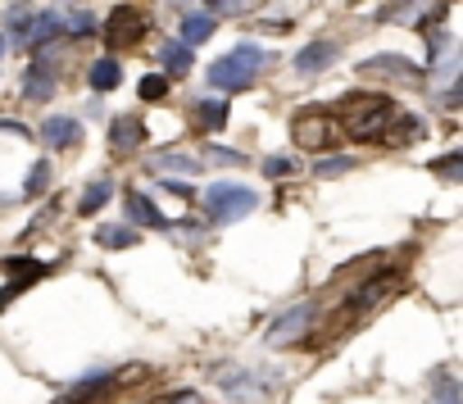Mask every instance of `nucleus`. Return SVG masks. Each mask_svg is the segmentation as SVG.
<instances>
[{
	"label": "nucleus",
	"instance_id": "f257e3e1",
	"mask_svg": "<svg viewBox=\"0 0 463 404\" xmlns=\"http://www.w3.org/2000/svg\"><path fill=\"white\" fill-rule=\"evenodd\" d=\"M255 210H260V195H255L250 186H241V182H213V186L204 191V219H209L213 228L241 223V219L255 214Z\"/></svg>",
	"mask_w": 463,
	"mask_h": 404
},
{
	"label": "nucleus",
	"instance_id": "f03ea898",
	"mask_svg": "<svg viewBox=\"0 0 463 404\" xmlns=\"http://www.w3.org/2000/svg\"><path fill=\"white\" fill-rule=\"evenodd\" d=\"M264 60H269V55H264L260 46H237L232 55H222V60L209 64V87H213V91H246V87L260 78Z\"/></svg>",
	"mask_w": 463,
	"mask_h": 404
},
{
	"label": "nucleus",
	"instance_id": "7ed1b4c3",
	"mask_svg": "<svg viewBox=\"0 0 463 404\" xmlns=\"http://www.w3.org/2000/svg\"><path fill=\"white\" fill-rule=\"evenodd\" d=\"M341 109H345V132L364 136V141L382 136L391 127V118H395V105L386 96H345Z\"/></svg>",
	"mask_w": 463,
	"mask_h": 404
},
{
	"label": "nucleus",
	"instance_id": "20e7f679",
	"mask_svg": "<svg viewBox=\"0 0 463 404\" xmlns=\"http://www.w3.org/2000/svg\"><path fill=\"white\" fill-rule=\"evenodd\" d=\"M291 136H296L300 146H309V150H327V146L341 136V127H336V118H332V114L305 109V114H296V123H291Z\"/></svg>",
	"mask_w": 463,
	"mask_h": 404
},
{
	"label": "nucleus",
	"instance_id": "39448f33",
	"mask_svg": "<svg viewBox=\"0 0 463 404\" xmlns=\"http://www.w3.org/2000/svg\"><path fill=\"white\" fill-rule=\"evenodd\" d=\"M209 377H213L232 399H255V395H260V377H255L250 368H241V363H218Z\"/></svg>",
	"mask_w": 463,
	"mask_h": 404
},
{
	"label": "nucleus",
	"instance_id": "423d86ee",
	"mask_svg": "<svg viewBox=\"0 0 463 404\" xmlns=\"http://www.w3.org/2000/svg\"><path fill=\"white\" fill-rule=\"evenodd\" d=\"M309 323H314V305H296V309L278 314V323L269 327V345H291V341H300V336L309 332Z\"/></svg>",
	"mask_w": 463,
	"mask_h": 404
},
{
	"label": "nucleus",
	"instance_id": "0eeeda50",
	"mask_svg": "<svg viewBox=\"0 0 463 404\" xmlns=\"http://www.w3.org/2000/svg\"><path fill=\"white\" fill-rule=\"evenodd\" d=\"M141 33H146V19L137 10H128V5L105 19V42L109 46H132V42H141Z\"/></svg>",
	"mask_w": 463,
	"mask_h": 404
},
{
	"label": "nucleus",
	"instance_id": "6e6552de",
	"mask_svg": "<svg viewBox=\"0 0 463 404\" xmlns=\"http://www.w3.org/2000/svg\"><path fill=\"white\" fill-rule=\"evenodd\" d=\"M332 60H336V42H309L300 55H296V73L300 78H314V73H327L332 69Z\"/></svg>",
	"mask_w": 463,
	"mask_h": 404
},
{
	"label": "nucleus",
	"instance_id": "1a4fd4ad",
	"mask_svg": "<svg viewBox=\"0 0 463 404\" xmlns=\"http://www.w3.org/2000/svg\"><path fill=\"white\" fill-rule=\"evenodd\" d=\"M42 141H46L51 150H73V146L82 141V127H78V118L55 114V118H46V123H42Z\"/></svg>",
	"mask_w": 463,
	"mask_h": 404
},
{
	"label": "nucleus",
	"instance_id": "9d476101",
	"mask_svg": "<svg viewBox=\"0 0 463 404\" xmlns=\"http://www.w3.org/2000/svg\"><path fill=\"white\" fill-rule=\"evenodd\" d=\"M128 219L137 223V228H150V232H168V219L150 205V195H141V191H128Z\"/></svg>",
	"mask_w": 463,
	"mask_h": 404
},
{
	"label": "nucleus",
	"instance_id": "9b49d317",
	"mask_svg": "<svg viewBox=\"0 0 463 404\" xmlns=\"http://www.w3.org/2000/svg\"><path fill=\"white\" fill-rule=\"evenodd\" d=\"M141 141H146V127H141V118H137V114H123V118H114V127H109V146H114L118 155L137 150Z\"/></svg>",
	"mask_w": 463,
	"mask_h": 404
},
{
	"label": "nucleus",
	"instance_id": "f8f14e48",
	"mask_svg": "<svg viewBox=\"0 0 463 404\" xmlns=\"http://www.w3.org/2000/svg\"><path fill=\"white\" fill-rule=\"evenodd\" d=\"M24 96L28 100H51L55 96V73H51V64H28V73H24Z\"/></svg>",
	"mask_w": 463,
	"mask_h": 404
},
{
	"label": "nucleus",
	"instance_id": "ddd939ff",
	"mask_svg": "<svg viewBox=\"0 0 463 404\" xmlns=\"http://www.w3.org/2000/svg\"><path fill=\"white\" fill-rule=\"evenodd\" d=\"M150 168H155V173L195 177V173H200V159H195V155H182V150H164V155H155V159H150Z\"/></svg>",
	"mask_w": 463,
	"mask_h": 404
},
{
	"label": "nucleus",
	"instance_id": "4468645a",
	"mask_svg": "<svg viewBox=\"0 0 463 404\" xmlns=\"http://www.w3.org/2000/svg\"><path fill=\"white\" fill-rule=\"evenodd\" d=\"M109 195H114V177H96L87 191H82V200H78V214H100L105 205H109Z\"/></svg>",
	"mask_w": 463,
	"mask_h": 404
},
{
	"label": "nucleus",
	"instance_id": "2eb2a0df",
	"mask_svg": "<svg viewBox=\"0 0 463 404\" xmlns=\"http://www.w3.org/2000/svg\"><path fill=\"white\" fill-rule=\"evenodd\" d=\"M364 73H382V78H404V82H413L418 78V69H409V60H400V55H377V60H368V64H359Z\"/></svg>",
	"mask_w": 463,
	"mask_h": 404
},
{
	"label": "nucleus",
	"instance_id": "dca6fc26",
	"mask_svg": "<svg viewBox=\"0 0 463 404\" xmlns=\"http://www.w3.org/2000/svg\"><path fill=\"white\" fill-rule=\"evenodd\" d=\"M96 246H105V250H128V246H137V232L123 228V223H100V228H96Z\"/></svg>",
	"mask_w": 463,
	"mask_h": 404
},
{
	"label": "nucleus",
	"instance_id": "f3484780",
	"mask_svg": "<svg viewBox=\"0 0 463 404\" xmlns=\"http://www.w3.org/2000/svg\"><path fill=\"white\" fill-rule=\"evenodd\" d=\"M28 23H33V28H24V42H28L33 51H37V46H46V37H55V33H60V19H55V14H33Z\"/></svg>",
	"mask_w": 463,
	"mask_h": 404
},
{
	"label": "nucleus",
	"instance_id": "a211bd4d",
	"mask_svg": "<svg viewBox=\"0 0 463 404\" xmlns=\"http://www.w3.org/2000/svg\"><path fill=\"white\" fill-rule=\"evenodd\" d=\"M213 37V14H186L182 19V42L195 46V42H209Z\"/></svg>",
	"mask_w": 463,
	"mask_h": 404
},
{
	"label": "nucleus",
	"instance_id": "6ab92c4d",
	"mask_svg": "<svg viewBox=\"0 0 463 404\" xmlns=\"http://www.w3.org/2000/svg\"><path fill=\"white\" fill-rule=\"evenodd\" d=\"M118 82H123L118 60H96V64H91V87H96V91H114Z\"/></svg>",
	"mask_w": 463,
	"mask_h": 404
},
{
	"label": "nucleus",
	"instance_id": "aec40b11",
	"mask_svg": "<svg viewBox=\"0 0 463 404\" xmlns=\"http://www.w3.org/2000/svg\"><path fill=\"white\" fill-rule=\"evenodd\" d=\"M391 282H395V273H377V277H373V282H368V287H364L354 300H350V314H364V309H368V305H373L382 291H391Z\"/></svg>",
	"mask_w": 463,
	"mask_h": 404
},
{
	"label": "nucleus",
	"instance_id": "412c9836",
	"mask_svg": "<svg viewBox=\"0 0 463 404\" xmlns=\"http://www.w3.org/2000/svg\"><path fill=\"white\" fill-rule=\"evenodd\" d=\"M105 386H109V372H96V377H87L82 386H73V395H64V399H55V404H87V399L105 395Z\"/></svg>",
	"mask_w": 463,
	"mask_h": 404
},
{
	"label": "nucleus",
	"instance_id": "4be33fe9",
	"mask_svg": "<svg viewBox=\"0 0 463 404\" xmlns=\"http://www.w3.org/2000/svg\"><path fill=\"white\" fill-rule=\"evenodd\" d=\"M159 64H164V73H173V78H182L186 69H191V51H186V42H168L164 46V55H159Z\"/></svg>",
	"mask_w": 463,
	"mask_h": 404
},
{
	"label": "nucleus",
	"instance_id": "5701e85b",
	"mask_svg": "<svg viewBox=\"0 0 463 404\" xmlns=\"http://www.w3.org/2000/svg\"><path fill=\"white\" fill-rule=\"evenodd\" d=\"M200 123L218 132V127L227 123V105H222V100H200Z\"/></svg>",
	"mask_w": 463,
	"mask_h": 404
},
{
	"label": "nucleus",
	"instance_id": "b1692460",
	"mask_svg": "<svg viewBox=\"0 0 463 404\" xmlns=\"http://www.w3.org/2000/svg\"><path fill=\"white\" fill-rule=\"evenodd\" d=\"M51 186V164L42 159V164H33V173H28V182H24V195H42Z\"/></svg>",
	"mask_w": 463,
	"mask_h": 404
},
{
	"label": "nucleus",
	"instance_id": "393cba45",
	"mask_svg": "<svg viewBox=\"0 0 463 404\" xmlns=\"http://www.w3.org/2000/svg\"><path fill=\"white\" fill-rule=\"evenodd\" d=\"M255 0H204V14H246Z\"/></svg>",
	"mask_w": 463,
	"mask_h": 404
},
{
	"label": "nucleus",
	"instance_id": "a878e982",
	"mask_svg": "<svg viewBox=\"0 0 463 404\" xmlns=\"http://www.w3.org/2000/svg\"><path fill=\"white\" fill-rule=\"evenodd\" d=\"M141 100H164V91H168V78L164 73H150V78H141Z\"/></svg>",
	"mask_w": 463,
	"mask_h": 404
},
{
	"label": "nucleus",
	"instance_id": "bb28decb",
	"mask_svg": "<svg viewBox=\"0 0 463 404\" xmlns=\"http://www.w3.org/2000/svg\"><path fill=\"white\" fill-rule=\"evenodd\" d=\"M296 173V159L291 155H269L264 159V177H291Z\"/></svg>",
	"mask_w": 463,
	"mask_h": 404
},
{
	"label": "nucleus",
	"instance_id": "cd10ccee",
	"mask_svg": "<svg viewBox=\"0 0 463 404\" xmlns=\"http://www.w3.org/2000/svg\"><path fill=\"white\" fill-rule=\"evenodd\" d=\"M436 404H458V381L454 377H445V372H436V395H431Z\"/></svg>",
	"mask_w": 463,
	"mask_h": 404
},
{
	"label": "nucleus",
	"instance_id": "c85d7f7f",
	"mask_svg": "<svg viewBox=\"0 0 463 404\" xmlns=\"http://www.w3.org/2000/svg\"><path fill=\"white\" fill-rule=\"evenodd\" d=\"M354 168V159L350 155H332V159H318V173L323 177H341V173H350Z\"/></svg>",
	"mask_w": 463,
	"mask_h": 404
},
{
	"label": "nucleus",
	"instance_id": "c756f323",
	"mask_svg": "<svg viewBox=\"0 0 463 404\" xmlns=\"http://www.w3.org/2000/svg\"><path fill=\"white\" fill-rule=\"evenodd\" d=\"M458 168H463V155H445V159L436 164V173H440V177H449V182H458V177H463Z\"/></svg>",
	"mask_w": 463,
	"mask_h": 404
},
{
	"label": "nucleus",
	"instance_id": "7c9ffc66",
	"mask_svg": "<svg viewBox=\"0 0 463 404\" xmlns=\"http://www.w3.org/2000/svg\"><path fill=\"white\" fill-rule=\"evenodd\" d=\"M69 33H73V37H91V33H96V19H91V14H73V19H69Z\"/></svg>",
	"mask_w": 463,
	"mask_h": 404
},
{
	"label": "nucleus",
	"instance_id": "2f4dec72",
	"mask_svg": "<svg viewBox=\"0 0 463 404\" xmlns=\"http://www.w3.org/2000/svg\"><path fill=\"white\" fill-rule=\"evenodd\" d=\"M28 19H33V5H24V0H19V5H10V14H5L10 28H19V23H28Z\"/></svg>",
	"mask_w": 463,
	"mask_h": 404
},
{
	"label": "nucleus",
	"instance_id": "473e14b6",
	"mask_svg": "<svg viewBox=\"0 0 463 404\" xmlns=\"http://www.w3.org/2000/svg\"><path fill=\"white\" fill-rule=\"evenodd\" d=\"M209 164H241L237 150H209Z\"/></svg>",
	"mask_w": 463,
	"mask_h": 404
},
{
	"label": "nucleus",
	"instance_id": "72a5a7b5",
	"mask_svg": "<svg viewBox=\"0 0 463 404\" xmlns=\"http://www.w3.org/2000/svg\"><path fill=\"white\" fill-rule=\"evenodd\" d=\"M409 5H418V0H391V14H404Z\"/></svg>",
	"mask_w": 463,
	"mask_h": 404
},
{
	"label": "nucleus",
	"instance_id": "f704fd0d",
	"mask_svg": "<svg viewBox=\"0 0 463 404\" xmlns=\"http://www.w3.org/2000/svg\"><path fill=\"white\" fill-rule=\"evenodd\" d=\"M0 55H5V37H0Z\"/></svg>",
	"mask_w": 463,
	"mask_h": 404
}]
</instances>
